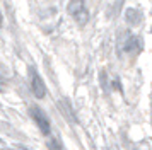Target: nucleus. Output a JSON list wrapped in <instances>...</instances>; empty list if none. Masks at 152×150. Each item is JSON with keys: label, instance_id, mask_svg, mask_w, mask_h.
Listing matches in <instances>:
<instances>
[{"label": "nucleus", "instance_id": "obj_9", "mask_svg": "<svg viewBox=\"0 0 152 150\" xmlns=\"http://www.w3.org/2000/svg\"><path fill=\"white\" fill-rule=\"evenodd\" d=\"M111 150H116V149H111Z\"/></svg>", "mask_w": 152, "mask_h": 150}, {"label": "nucleus", "instance_id": "obj_6", "mask_svg": "<svg viewBox=\"0 0 152 150\" xmlns=\"http://www.w3.org/2000/svg\"><path fill=\"white\" fill-rule=\"evenodd\" d=\"M46 145H48V147H50L51 150H63L62 143H58V140H56V138H48Z\"/></svg>", "mask_w": 152, "mask_h": 150}, {"label": "nucleus", "instance_id": "obj_7", "mask_svg": "<svg viewBox=\"0 0 152 150\" xmlns=\"http://www.w3.org/2000/svg\"><path fill=\"white\" fill-rule=\"evenodd\" d=\"M12 150H33V149L24 147V145H14V147H12Z\"/></svg>", "mask_w": 152, "mask_h": 150}, {"label": "nucleus", "instance_id": "obj_3", "mask_svg": "<svg viewBox=\"0 0 152 150\" xmlns=\"http://www.w3.org/2000/svg\"><path fill=\"white\" fill-rule=\"evenodd\" d=\"M28 74H29V84H31V89H33V94H34L36 99H43L45 94H46V85L43 79L39 77L38 70H36L33 65L28 67Z\"/></svg>", "mask_w": 152, "mask_h": 150}, {"label": "nucleus", "instance_id": "obj_2", "mask_svg": "<svg viewBox=\"0 0 152 150\" xmlns=\"http://www.w3.org/2000/svg\"><path fill=\"white\" fill-rule=\"evenodd\" d=\"M29 114H31L33 121L36 123V126L39 128V131H41L43 135L45 136L51 135V125H50L48 118H46V114H45V111H43L39 106H36V104L29 106Z\"/></svg>", "mask_w": 152, "mask_h": 150}, {"label": "nucleus", "instance_id": "obj_4", "mask_svg": "<svg viewBox=\"0 0 152 150\" xmlns=\"http://www.w3.org/2000/svg\"><path fill=\"white\" fill-rule=\"evenodd\" d=\"M123 48L126 53H133L137 55L142 48H144V44H142V41H140V38L138 36H135V34H125V39H123Z\"/></svg>", "mask_w": 152, "mask_h": 150}, {"label": "nucleus", "instance_id": "obj_1", "mask_svg": "<svg viewBox=\"0 0 152 150\" xmlns=\"http://www.w3.org/2000/svg\"><path fill=\"white\" fill-rule=\"evenodd\" d=\"M67 12L70 17H74V20L79 26H86L89 20V10L84 0H70L67 5Z\"/></svg>", "mask_w": 152, "mask_h": 150}, {"label": "nucleus", "instance_id": "obj_8", "mask_svg": "<svg viewBox=\"0 0 152 150\" xmlns=\"http://www.w3.org/2000/svg\"><path fill=\"white\" fill-rule=\"evenodd\" d=\"M2 24H4V15H2V10H0V27H2Z\"/></svg>", "mask_w": 152, "mask_h": 150}, {"label": "nucleus", "instance_id": "obj_5", "mask_svg": "<svg viewBox=\"0 0 152 150\" xmlns=\"http://www.w3.org/2000/svg\"><path fill=\"white\" fill-rule=\"evenodd\" d=\"M125 19L130 26H138L144 17H142V12H138L137 9H128V10H125Z\"/></svg>", "mask_w": 152, "mask_h": 150}]
</instances>
